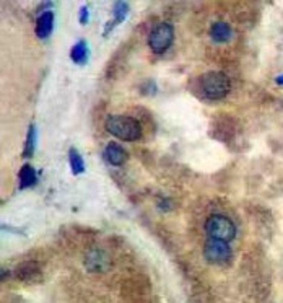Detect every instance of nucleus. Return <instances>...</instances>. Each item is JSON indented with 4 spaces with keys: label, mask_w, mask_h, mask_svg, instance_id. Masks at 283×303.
<instances>
[{
    "label": "nucleus",
    "mask_w": 283,
    "mask_h": 303,
    "mask_svg": "<svg viewBox=\"0 0 283 303\" xmlns=\"http://www.w3.org/2000/svg\"><path fill=\"white\" fill-rule=\"evenodd\" d=\"M52 30H54V13L51 10H46L36 20V34H38L39 39H46L49 38Z\"/></svg>",
    "instance_id": "6"
},
{
    "label": "nucleus",
    "mask_w": 283,
    "mask_h": 303,
    "mask_svg": "<svg viewBox=\"0 0 283 303\" xmlns=\"http://www.w3.org/2000/svg\"><path fill=\"white\" fill-rule=\"evenodd\" d=\"M88 18H90L88 7H81V8H80V16H78L80 23H81V25H86V23H88Z\"/></svg>",
    "instance_id": "14"
},
{
    "label": "nucleus",
    "mask_w": 283,
    "mask_h": 303,
    "mask_svg": "<svg viewBox=\"0 0 283 303\" xmlns=\"http://www.w3.org/2000/svg\"><path fill=\"white\" fill-rule=\"evenodd\" d=\"M205 232L210 238L220 241H231L236 236V227L225 215H212L205 222Z\"/></svg>",
    "instance_id": "3"
},
{
    "label": "nucleus",
    "mask_w": 283,
    "mask_h": 303,
    "mask_svg": "<svg viewBox=\"0 0 283 303\" xmlns=\"http://www.w3.org/2000/svg\"><path fill=\"white\" fill-rule=\"evenodd\" d=\"M277 84H278V85H283V75H278V77H277Z\"/></svg>",
    "instance_id": "15"
},
{
    "label": "nucleus",
    "mask_w": 283,
    "mask_h": 303,
    "mask_svg": "<svg viewBox=\"0 0 283 303\" xmlns=\"http://www.w3.org/2000/svg\"><path fill=\"white\" fill-rule=\"evenodd\" d=\"M104 126L109 134H113L114 137H117V139H121V140L132 142V140L140 139V135H142L140 124L137 123L135 119L127 117V116H119V114L107 116Z\"/></svg>",
    "instance_id": "1"
},
{
    "label": "nucleus",
    "mask_w": 283,
    "mask_h": 303,
    "mask_svg": "<svg viewBox=\"0 0 283 303\" xmlns=\"http://www.w3.org/2000/svg\"><path fill=\"white\" fill-rule=\"evenodd\" d=\"M210 38L216 43H228L233 38L231 26L225 22H215L212 26H210Z\"/></svg>",
    "instance_id": "8"
},
{
    "label": "nucleus",
    "mask_w": 283,
    "mask_h": 303,
    "mask_svg": "<svg viewBox=\"0 0 283 303\" xmlns=\"http://www.w3.org/2000/svg\"><path fill=\"white\" fill-rule=\"evenodd\" d=\"M175 39V30L169 23H160L151 30L148 36V46L155 54H161L169 49Z\"/></svg>",
    "instance_id": "4"
},
{
    "label": "nucleus",
    "mask_w": 283,
    "mask_h": 303,
    "mask_svg": "<svg viewBox=\"0 0 283 303\" xmlns=\"http://www.w3.org/2000/svg\"><path fill=\"white\" fill-rule=\"evenodd\" d=\"M113 12H114V23H122L127 16V12H129V5L125 2H116L113 7Z\"/></svg>",
    "instance_id": "12"
},
{
    "label": "nucleus",
    "mask_w": 283,
    "mask_h": 303,
    "mask_svg": "<svg viewBox=\"0 0 283 303\" xmlns=\"http://www.w3.org/2000/svg\"><path fill=\"white\" fill-rule=\"evenodd\" d=\"M34 145H36V127L31 126L30 131H28V137H26L25 157H33V153H34Z\"/></svg>",
    "instance_id": "13"
},
{
    "label": "nucleus",
    "mask_w": 283,
    "mask_h": 303,
    "mask_svg": "<svg viewBox=\"0 0 283 303\" xmlns=\"http://www.w3.org/2000/svg\"><path fill=\"white\" fill-rule=\"evenodd\" d=\"M104 158L109 165H113V167H121V165H124V161L127 160V153L121 145L109 144L104 149Z\"/></svg>",
    "instance_id": "7"
},
{
    "label": "nucleus",
    "mask_w": 283,
    "mask_h": 303,
    "mask_svg": "<svg viewBox=\"0 0 283 303\" xmlns=\"http://www.w3.org/2000/svg\"><path fill=\"white\" fill-rule=\"evenodd\" d=\"M204 256L212 264H225L231 259V248L228 246L226 241L210 238L204 246Z\"/></svg>",
    "instance_id": "5"
},
{
    "label": "nucleus",
    "mask_w": 283,
    "mask_h": 303,
    "mask_svg": "<svg viewBox=\"0 0 283 303\" xmlns=\"http://www.w3.org/2000/svg\"><path fill=\"white\" fill-rule=\"evenodd\" d=\"M205 96L210 99H222L230 91V78L223 72H207L200 80Z\"/></svg>",
    "instance_id": "2"
},
{
    "label": "nucleus",
    "mask_w": 283,
    "mask_h": 303,
    "mask_svg": "<svg viewBox=\"0 0 283 303\" xmlns=\"http://www.w3.org/2000/svg\"><path fill=\"white\" fill-rule=\"evenodd\" d=\"M70 59L78 66L88 60V44L85 41H78L74 48L70 49Z\"/></svg>",
    "instance_id": "9"
},
{
    "label": "nucleus",
    "mask_w": 283,
    "mask_h": 303,
    "mask_svg": "<svg viewBox=\"0 0 283 303\" xmlns=\"http://www.w3.org/2000/svg\"><path fill=\"white\" fill-rule=\"evenodd\" d=\"M69 163H70V170L74 174H81L85 171V161L81 158V155L78 153V150L70 149L69 152Z\"/></svg>",
    "instance_id": "10"
},
{
    "label": "nucleus",
    "mask_w": 283,
    "mask_h": 303,
    "mask_svg": "<svg viewBox=\"0 0 283 303\" xmlns=\"http://www.w3.org/2000/svg\"><path fill=\"white\" fill-rule=\"evenodd\" d=\"M36 183V171L33 170V167L30 165H25V167L20 170V188H30Z\"/></svg>",
    "instance_id": "11"
}]
</instances>
